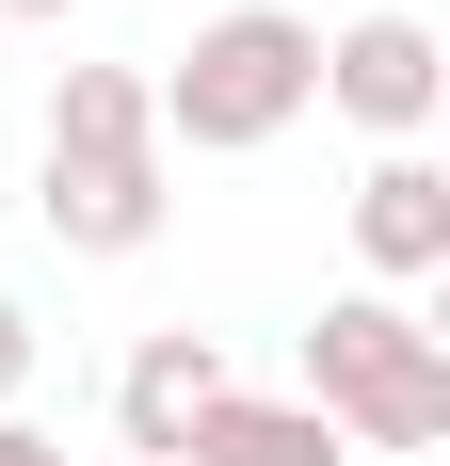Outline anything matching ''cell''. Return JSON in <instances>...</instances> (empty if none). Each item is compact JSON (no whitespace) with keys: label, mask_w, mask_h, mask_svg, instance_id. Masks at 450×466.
<instances>
[{"label":"cell","mask_w":450,"mask_h":466,"mask_svg":"<svg viewBox=\"0 0 450 466\" xmlns=\"http://www.w3.org/2000/svg\"><path fill=\"white\" fill-rule=\"evenodd\" d=\"M306 419L338 434V451H435L450 434V354L418 306H386V289H338L306 322Z\"/></svg>","instance_id":"6da1fadb"},{"label":"cell","mask_w":450,"mask_h":466,"mask_svg":"<svg viewBox=\"0 0 450 466\" xmlns=\"http://www.w3.org/2000/svg\"><path fill=\"white\" fill-rule=\"evenodd\" d=\"M145 96H161V129H178V145L241 161V145H273V129L322 96V33H306V16H273V0H241V16H210V33L178 48V81H145Z\"/></svg>","instance_id":"7a4b0ae2"},{"label":"cell","mask_w":450,"mask_h":466,"mask_svg":"<svg viewBox=\"0 0 450 466\" xmlns=\"http://www.w3.org/2000/svg\"><path fill=\"white\" fill-rule=\"evenodd\" d=\"M322 96H338L354 129H386V145H418V129H435V96H450V48L418 33V16H354V33L322 48Z\"/></svg>","instance_id":"3957f363"},{"label":"cell","mask_w":450,"mask_h":466,"mask_svg":"<svg viewBox=\"0 0 450 466\" xmlns=\"http://www.w3.org/2000/svg\"><path fill=\"white\" fill-rule=\"evenodd\" d=\"M210 402H225V354H210L193 322H161V338L129 354V370H113V434H129V466H178Z\"/></svg>","instance_id":"277c9868"},{"label":"cell","mask_w":450,"mask_h":466,"mask_svg":"<svg viewBox=\"0 0 450 466\" xmlns=\"http://www.w3.org/2000/svg\"><path fill=\"white\" fill-rule=\"evenodd\" d=\"M354 258H370L386 289H418V274H450V177L418 161V145H386V161L354 177Z\"/></svg>","instance_id":"5b68a950"},{"label":"cell","mask_w":450,"mask_h":466,"mask_svg":"<svg viewBox=\"0 0 450 466\" xmlns=\"http://www.w3.org/2000/svg\"><path fill=\"white\" fill-rule=\"evenodd\" d=\"M48 241L65 258H145L161 241V161H48Z\"/></svg>","instance_id":"8992f818"},{"label":"cell","mask_w":450,"mask_h":466,"mask_svg":"<svg viewBox=\"0 0 450 466\" xmlns=\"http://www.w3.org/2000/svg\"><path fill=\"white\" fill-rule=\"evenodd\" d=\"M48 161H161V96H145L129 65H65V96H48Z\"/></svg>","instance_id":"52a82bcc"},{"label":"cell","mask_w":450,"mask_h":466,"mask_svg":"<svg viewBox=\"0 0 450 466\" xmlns=\"http://www.w3.org/2000/svg\"><path fill=\"white\" fill-rule=\"evenodd\" d=\"M178 466H354V451H338L306 402H258V386H225L210 419H193V451H178Z\"/></svg>","instance_id":"ba28073f"},{"label":"cell","mask_w":450,"mask_h":466,"mask_svg":"<svg viewBox=\"0 0 450 466\" xmlns=\"http://www.w3.org/2000/svg\"><path fill=\"white\" fill-rule=\"evenodd\" d=\"M16 386H33V306L0 289V419H16Z\"/></svg>","instance_id":"9c48e42d"},{"label":"cell","mask_w":450,"mask_h":466,"mask_svg":"<svg viewBox=\"0 0 450 466\" xmlns=\"http://www.w3.org/2000/svg\"><path fill=\"white\" fill-rule=\"evenodd\" d=\"M0 466H65V451H48V434H33V419H0Z\"/></svg>","instance_id":"30bf717a"},{"label":"cell","mask_w":450,"mask_h":466,"mask_svg":"<svg viewBox=\"0 0 450 466\" xmlns=\"http://www.w3.org/2000/svg\"><path fill=\"white\" fill-rule=\"evenodd\" d=\"M0 16H81V0H0Z\"/></svg>","instance_id":"8fae6325"},{"label":"cell","mask_w":450,"mask_h":466,"mask_svg":"<svg viewBox=\"0 0 450 466\" xmlns=\"http://www.w3.org/2000/svg\"><path fill=\"white\" fill-rule=\"evenodd\" d=\"M113 466H129V451H113Z\"/></svg>","instance_id":"7c38bea8"}]
</instances>
